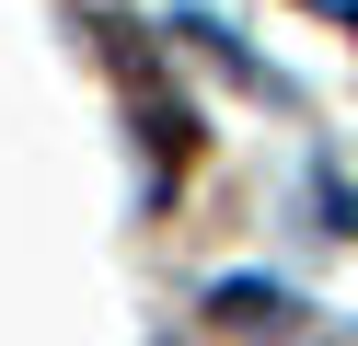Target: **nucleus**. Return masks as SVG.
<instances>
[{
    "instance_id": "obj_1",
    "label": "nucleus",
    "mask_w": 358,
    "mask_h": 346,
    "mask_svg": "<svg viewBox=\"0 0 358 346\" xmlns=\"http://www.w3.org/2000/svg\"><path fill=\"white\" fill-rule=\"evenodd\" d=\"M220 323H278V289H266V277H231V289H220Z\"/></svg>"
}]
</instances>
